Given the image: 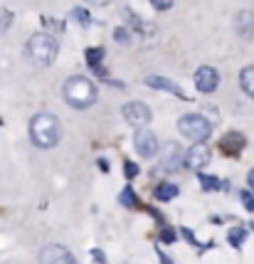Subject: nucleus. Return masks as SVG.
Segmentation results:
<instances>
[{
	"label": "nucleus",
	"instance_id": "nucleus-21",
	"mask_svg": "<svg viewBox=\"0 0 254 264\" xmlns=\"http://www.w3.org/2000/svg\"><path fill=\"white\" fill-rule=\"evenodd\" d=\"M10 22H13V13L5 10V8H0V32H5L10 27Z\"/></svg>",
	"mask_w": 254,
	"mask_h": 264
},
{
	"label": "nucleus",
	"instance_id": "nucleus-14",
	"mask_svg": "<svg viewBox=\"0 0 254 264\" xmlns=\"http://www.w3.org/2000/svg\"><path fill=\"white\" fill-rule=\"evenodd\" d=\"M239 84H242L244 94H249L254 99V64L252 67H244V69L239 72Z\"/></svg>",
	"mask_w": 254,
	"mask_h": 264
},
{
	"label": "nucleus",
	"instance_id": "nucleus-13",
	"mask_svg": "<svg viewBox=\"0 0 254 264\" xmlns=\"http://www.w3.org/2000/svg\"><path fill=\"white\" fill-rule=\"evenodd\" d=\"M220 146H222V153H237L239 148H244V136H239V133H227Z\"/></svg>",
	"mask_w": 254,
	"mask_h": 264
},
{
	"label": "nucleus",
	"instance_id": "nucleus-24",
	"mask_svg": "<svg viewBox=\"0 0 254 264\" xmlns=\"http://www.w3.org/2000/svg\"><path fill=\"white\" fill-rule=\"evenodd\" d=\"M239 198H242V203H244V208L249 210V212H254V198H252V195H249V193H242Z\"/></svg>",
	"mask_w": 254,
	"mask_h": 264
},
{
	"label": "nucleus",
	"instance_id": "nucleus-15",
	"mask_svg": "<svg viewBox=\"0 0 254 264\" xmlns=\"http://www.w3.org/2000/svg\"><path fill=\"white\" fill-rule=\"evenodd\" d=\"M178 195V188L173 183H160L156 188V200H173Z\"/></svg>",
	"mask_w": 254,
	"mask_h": 264
},
{
	"label": "nucleus",
	"instance_id": "nucleus-10",
	"mask_svg": "<svg viewBox=\"0 0 254 264\" xmlns=\"http://www.w3.org/2000/svg\"><path fill=\"white\" fill-rule=\"evenodd\" d=\"M217 84H220V74H217V69L213 67H200L195 72V87L197 92H202V94H210V92H215Z\"/></svg>",
	"mask_w": 254,
	"mask_h": 264
},
{
	"label": "nucleus",
	"instance_id": "nucleus-2",
	"mask_svg": "<svg viewBox=\"0 0 254 264\" xmlns=\"http://www.w3.org/2000/svg\"><path fill=\"white\" fill-rule=\"evenodd\" d=\"M57 37L50 32H35V35H30L25 45V55L35 67H50L57 57Z\"/></svg>",
	"mask_w": 254,
	"mask_h": 264
},
{
	"label": "nucleus",
	"instance_id": "nucleus-27",
	"mask_svg": "<svg viewBox=\"0 0 254 264\" xmlns=\"http://www.w3.org/2000/svg\"><path fill=\"white\" fill-rule=\"evenodd\" d=\"M89 3H92V5H97V8H104V5H109L111 0H89Z\"/></svg>",
	"mask_w": 254,
	"mask_h": 264
},
{
	"label": "nucleus",
	"instance_id": "nucleus-4",
	"mask_svg": "<svg viewBox=\"0 0 254 264\" xmlns=\"http://www.w3.org/2000/svg\"><path fill=\"white\" fill-rule=\"evenodd\" d=\"M178 131L185 138L195 141V143H205L210 138V133H213V126L202 114H185V116L178 119Z\"/></svg>",
	"mask_w": 254,
	"mask_h": 264
},
{
	"label": "nucleus",
	"instance_id": "nucleus-16",
	"mask_svg": "<svg viewBox=\"0 0 254 264\" xmlns=\"http://www.w3.org/2000/svg\"><path fill=\"white\" fill-rule=\"evenodd\" d=\"M200 185H202V190H220L222 188L220 178H215V175H200Z\"/></svg>",
	"mask_w": 254,
	"mask_h": 264
},
{
	"label": "nucleus",
	"instance_id": "nucleus-6",
	"mask_svg": "<svg viewBox=\"0 0 254 264\" xmlns=\"http://www.w3.org/2000/svg\"><path fill=\"white\" fill-rule=\"evenodd\" d=\"M183 163H185V153H183V148L178 146L176 141H168V143L163 146V156H160V168L168 170V173H173V170L183 168Z\"/></svg>",
	"mask_w": 254,
	"mask_h": 264
},
{
	"label": "nucleus",
	"instance_id": "nucleus-29",
	"mask_svg": "<svg viewBox=\"0 0 254 264\" xmlns=\"http://www.w3.org/2000/svg\"><path fill=\"white\" fill-rule=\"evenodd\" d=\"M247 180H249V188L254 190V168L249 170V175H247Z\"/></svg>",
	"mask_w": 254,
	"mask_h": 264
},
{
	"label": "nucleus",
	"instance_id": "nucleus-8",
	"mask_svg": "<svg viewBox=\"0 0 254 264\" xmlns=\"http://www.w3.org/2000/svg\"><path fill=\"white\" fill-rule=\"evenodd\" d=\"M39 264H74V254L62 245H47L39 252Z\"/></svg>",
	"mask_w": 254,
	"mask_h": 264
},
{
	"label": "nucleus",
	"instance_id": "nucleus-1",
	"mask_svg": "<svg viewBox=\"0 0 254 264\" xmlns=\"http://www.w3.org/2000/svg\"><path fill=\"white\" fill-rule=\"evenodd\" d=\"M62 94H64V101L72 109H89L97 101V87H94L92 79H87V77H81V74H74L64 82Z\"/></svg>",
	"mask_w": 254,
	"mask_h": 264
},
{
	"label": "nucleus",
	"instance_id": "nucleus-5",
	"mask_svg": "<svg viewBox=\"0 0 254 264\" xmlns=\"http://www.w3.org/2000/svg\"><path fill=\"white\" fill-rule=\"evenodd\" d=\"M134 146H136V153L143 156V158H153L158 153V148H160L156 133L148 131V129H138L136 136H134Z\"/></svg>",
	"mask_w": 254,
	"mask_h": 264
},
{
	"label": "nucleus",
	"instance_id": "nucleus-26",
	"mask_svg": "<svg viewBox=\"0 0 254 264\" xmlns=\"http://www.w3.org/2000/svg\"><path fill=\"white\" fill-rule=\"evenodd\" d=\"M123 166H126V173H129V178H134V175H136V173H138V168H136V166H134V163H129V161H126Z\"/></svg>",
	"mask_w": 254,
	"mask_h": 264
},
{
	"label": "nucleus",
	"instance_id": "nucleus-12",
	"mask_svg": "<svg viewBox=\"0 0 254 264\" xmlns=\"http://www.w3.org/2000/svg\"><path fill=\"white\" fill-rule=\"evenodd\" d=\"M146 84H148V87H153V89H168V92H173V94H178V96H183V99H185V92H183L180 87H176L171 79H163V77H148V79H146Z\"/></svg>",
	"mask_w": 254,
	"mask_h": 264
},
{
	"label": "nucleus",
	"instance_id": "nucleus-18",
	"mask_svg": "<svg viewBox=\"0 0 254 264\" xmlns=\"http://www.w3.org/2000/svg\"><path fill=\"white\" fill-rule=\"evenodd\" d=\"M72 18H77L81 27H87V25L92 22V15H89V13H87L84 8H74V10H72Z\"/></svg>",
	"mask_w": 254,
	"mask_h": 264
},
{
	"label": "nucleus",
	"instance_id": "nucleus-20",
	"mask_svg": "<svg viewBox=\"0 0 254 264\" xmlns=\"http://www.w3.org/2000/svg\"><path fill=\"white\" fill-rule=\"evenodd\" d=\"M242 242H244V230H242V227H235V230H230V245L239 247Z\"/></svg>",
	"mask_w": 254,
	"mask_h": 264
},
{
	"label": "nucleus",
	"instance_id": "nucleus-9",
	"mask_svg": "<svg viewBox=\"0 0 254 264\" xmlns=\"http://www.w3.org/2000/svg\"><path fill=\"white\" fill-rule=\"evenodd\" d=\"M210 163V148L207 143H193V148L185 151V166L190 170H200Z\"/></svg>",
	"mask_w": 254,
	"mask_h": 264
},
{
	"label": "nucleus",
	"instance_id": "nucleus-22",
	"mask_svg": "<svg viewBox=\"0 0 254 264\" xmlns=\"http://www.w3.org/2000/svg\"><path fill=\"white\" fill-rule=\"evenodd\" d=\"M114 37H116L121 45H129V40H131V32H129L126 27H116V30H114Z\"/></svg>",
	"mask_w": 254,
	"mask_h": 264
},
{
	"label": "nucleus",
	"instance_id": "nucleus-28",
	"mask_svg": "<svg viewBox=\"0 0 254 264\" xmlns=\"http://www.w3.org/2000/svg\"><path fill=\"white\" fill-rule=\"evenodd\" d=\"M92 254H94V257H97V262H106V257H104V254H101V252H99V249H94V252H92Z\"/></svg>",
	"mask_w": 254,
	"mask_h": 264
},
{
	"label": "nucleus",
	"instance_id": "nucleus-7",
	"mask_svg": "<svg viewBox=\"0 0 254 264\" xmlns=\"http://www.w3.org/2000/svg\"><path fill=\"white\" fill-rule=\"evenodd\" d=\"M123 119H126L131 126L143 129V126L151 121V109H148L143 101H129V104L123 106Z\"/></svg>",
	"mask_w": 254,
	"mask_h": 264
},
{
	"label": "nucleus",
	"instance_id": "nucleus-19",
	"mask_svg": "<svg viewBox=\"0 0 254 264\" xmlns=\"http://www.w3.org/2000/svg\"><path fill=\"white\" fill-rule=\"evenodd\" d=\"M121 205H126V208H136V195H134V190L131 188H123V193H121Z\"/></svg>",
	"mask_w": 254,
	"mask_h": 264
},
{
	"label": "nucleus",
	"instance_id": "nucleus-3",
	"mask_svg": "<svg viewBox=\"0 0 254 264\" xmlns=\"http://www.w3.org/2000/svg\"><path fill=\"white\" fill-rule=\"evenodd\" d=\"M30 138L37 148H52L59 141V119L55 114L42 111L30 121Z\"/></svg>",
	"mask_w": 254,
	"mask_h": 264
},
{
	"label": "nucleus",
	"instance_id": "nucleus-11",
	"mask_svg": "<svg viewBox=\"0 0 254 264\" xmlns=\"http://www.w3.org/2000/svg\"><path fill=\"white\" fill-rule=\"evenodd\" d=\"M235 30H237V35L244 40L254 37V10H242V13H237Z\"/></svg>",
	"mask_w": 254,
	"mask_h": 264
},
{
	"label": "nucleus",
	"instance_id": "nucleus-17",
	"mask_svg": "<svg viewBox=\"0 0 254 264\" xmlns=\"http://www.w3.org/2000/svg\"><path fill=\"white\" fill-rule=\"evenodd\" d=\"M101 59H104V47H92V50H87V62H89L92 67H97Z\"/></svg>",
	"mask_w": 254,
	"mask_h": 264
},
{
	"label": "nucleus",
	"instance_id": "nucleus-23",
	"mask_svg": "<svg viewBox=\"0 0 254 264\" xmlns=\"http://www.w3.org/2000/svg\"><path fill=\"white\" fill-rule=\"evenodd\" d=\"M151 5L156 10H171L173 8V0H151Z\"/></svg>",
	"mask_w": 254,
	"mask_h": 264
},
{
	"label": "nucleus",
	"instance_id": "nucleus-25",
	"mask_svg": "<svg viewBox=\"0 0 254 264\" xmlns=\"http://www.w3.org/2000/svg\"><path fill=\"white\" fill-rule=\"evenodd\" d=\"M160 237H163V242H176V235H173V230H171V227H165Z\"/></svg>",
	"mask_w": 254,
	"mask_h": 264
}]
</instances>
